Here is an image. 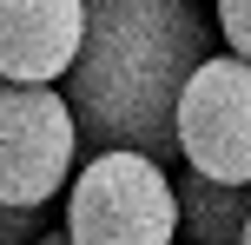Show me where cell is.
<instances>
[{"instance_id":"obj_1","label":"cell","mask_w":251,"mask_h":245,"mask_svg":"<svg viewBox=\"0 0 251 245\" xmlns=\"http://www.w3.org/2000/svg\"><path fill=\"white\" fill-rule=\"evenodd\" d=\"M205 53L212 27L192 0H86V40L60 80L79 139L139 146L159 166H172V106Z\"/></svg>"},{"instance_id":"obj_2","label":"cell","mask_w":251,"mask_h":245,"mask_svg":"<svg viewBox=\"0 0 251 245\" xmlns=\"http://www.w3.org/2000/svg\"><path fill=\"white\" fill-rule=\"evenodd\" d=\"M66 239L73 245H172L178 239L172 172L139 146H100L66 179Z\"/></svg>"},{"instance_id":"obj_3","label":"cell","mask_w":251,"mask_h":245,"mask_svg":"<svg viewBox=\"0 0 251 245\" xmlns=\"http://www.w3.org/2000/svg\"><path fill=\"white\" fill-rule=\"evenodd\" d=\"M79 119L60 86L0 80V199L53 206L79 166Z\"/></svg>"},{"instance_id":"obj_4","label":"cell","mask_w":251,"mask_h":245,"mask_svg":"<svg viewBox=\"0 0 251 245\" xmlns=\"http://www.w3.org/2000/svg\"><path fill=\"white\" fill-rule=\"evenodd\" d=\"M172 139L192 172L251 186V60L245 53H205L185 73L172 106Z\"/></svg>"},{"instance_id":"obj_5","label":"cell","mask_w":251,"mask_h":245,"mask_svg":"<svg viewBox=\"0 0 251 245\" xmlns=\"http://www.w3.org/2000/svg\"><path fill=\"white\" fill-rule=\"evenodd\" d=\"M86 40V0H0V80H66Z\"/></svg>"},{"instance_id":"obj_6","label":"cell","mask_w":251,"mask_h":245,"mask_svg":"<svg viewBox=\"0 0 251 245\" xmlns=\"http://www.w3.org/2000/svg\"><path fill=\"white\" fill-rule=\"evenodd\" d=\"M172 192H178V232H185V245H238L245 212H251V186L185 166V179H172Z\"/></svg>"},{"instance_id":"obj_7","label":"cell","mask_w":251,"mask_h":245,"mask_svg":"<svg viewBox=\"0 0 251 245\" xmlns=\"http://www.w3.org/2000/svg\"><path fill=\"white\" fill-rule=\"evenodd\" d=\"M40 219H47V206H13V199H0V245H33Z\"/></svg>"},{"instance_id":"obj_8","label":"cell","mask_w":251,"mask_h":245,"mask_svg":"<svg viewBox=\"0 0 251 245\" xmlns=\"http://www.w3.org/2000/svg\"><path fill=\"white\" fill-rule=\"evenodd\" d=\"M212 7H218V40L251 60V0H212Z\"/></svg>"},{"instance_id":"obj_9","label":"cell","mask_w":251,"mask_h":245,"mask_svg":"<svg viewBox=\"0 0 251 245\" xmlns=\"http://www.w3.org/2000/svg\"><path fill=\"white\" fill-rule=\"evenodd\" d=\"M33 245H73V239H66V225H60V232H40Z\"/></svg>"},{"instance_id":"obj_10","label":"cell","mask_w":251,"mask_h":245,"mask_svg":"<svg viewBox=\"0 0 251 245\" xmlns=\"http://www.w3.org/2000/svg\"><path fill=\"white\" fill-rule=\"evenodd\" d=\"M238 245H251V212H245V232H238Z\"/></svg>"}]
</instances>
